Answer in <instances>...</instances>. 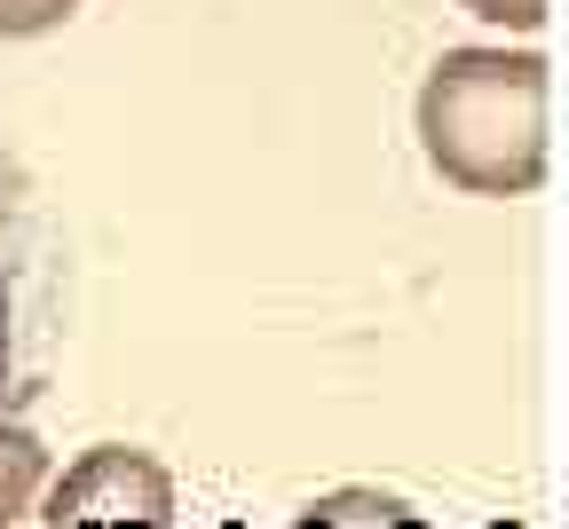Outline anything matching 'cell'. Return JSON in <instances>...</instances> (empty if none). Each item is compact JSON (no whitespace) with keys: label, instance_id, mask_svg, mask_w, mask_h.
Instances as JSON below:
<instances>
[{"label":"cell","instance_id":"1","mask_svg":"<svg viewBox=\"0 0 569 529\" xmlns=\"http://www.w3.org/2000/svg\"><path fill=\"white\" fill-rule=\"evenodd\" d=\"M546 103H553V63L538 48H443L419 80L411 127L419 150L451 190L467 198H530L546 182Z\"/></svg>","mask_w":569,"mask_h":529},{"label":"cell","instance_id":"2","mask_svg":"<svg viewBox=\"0 0 569 529\" xmlns=\"http://www.w3.org/2000/svg\"><path fill=\"white\" fill-rule=\"evenodd\" d=\"M48 529H182V498L159 450L142 442H96L40 490Z\"/></svg>","mask_w":569,"mask_h":529},{"label":"cell","instance_id":"3","mask_svg":"<svg viewBox=\"0 0 569 529\" xmlns=\"http://www.w3.org/2000/svg\"><path fill=\"white\" fill-rule=\"evenodd\" d=\"M40 246H32V213H24V182L0 159V396L17 380V332H24V277H32Z\"/></svg>","mask_w":569,"mask_h":529},{"label":"cell","instance_id":"4","mask_svg":"<svg viewBox=\"0 0 569 529\" xmlns=\"http://www.w3.org/2000/svg\"><path fill=\"white\" fill-rule=\"evenodd\" d=\"M293 529H427L411 498L396 490H372V482H348V490H325L293 513Z\"/></svg>","mask_w":569,"mask_h":529},{"label":"cell","instance_id":"5","mask_svg":"<svg viewBox=\"0 0 569 529\" xmlns=\"http://www.w3.org/2000/svg\"><path fill=\"white\" fill-rule=\"evenodd\" d=\"M48 475H56L48 442H40L24 419H9V411H0V529H17V521L40 506Z\"/></svg>","mask_w":569,"mask_h":529},{"label":"cell","instance_id":"6","mask_svg":"<svg viewBox=\"0 0 569 529\" xmlns=\"http://www.w3.org/2000/svg\"><path fill=\"white\" fill-rule=\"evenodd\" d=\"M80 17V0H0V40H40Z\"/></svg>","mask_w":569,"mask_h":529},{"label":"cell","instance_id":"7","mask_svg":"<svg viewBox=\"0 0 569 529\" xmlns=\"http://www.w3.org/2000/svg\"><path fill=\"white\" fill-rule=\"evenodd\" d=\"M467 17H482V24H498V32H538L546 24V0H459Z\"/></svg>","mask_w":569,"mask_h":529}]
</instances>
